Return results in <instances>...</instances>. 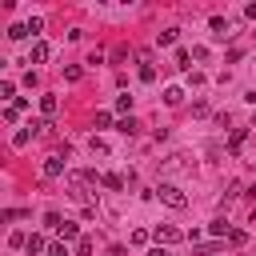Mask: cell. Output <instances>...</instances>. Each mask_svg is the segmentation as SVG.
<instances>
[{
	"mask_svg": "<svg viewBox=\"0 0 256 256\" xmlns=\"http://www.w3.org/2000/svg\"><path fill=\"white\" fill-rule=\"evenodd\" d=\"M96 184H100L96 172H68V196L76 204H84V208H96V196H92Z\"/></svg>",
	"mask_w": 256,
	"mask_h": 256,
	"instance_id": "obj_1",
	"label": "cell"
},
{
	"mask_svg": "<svg viewBox=\"0 0 256 256\" xmlns=\"http://www.w3.org/2000/svg\"><path fill=\"white\" fill-rule=\"evenodd\" d=\"M156 196H160L168 208H188V196H184L176 184H160V188H156Z\"/></svg>",
	"mask_w": 256,
	"mask_h": 256,
	"instance_id": "obj_2",
	"label": "cell"
},
{
	"mask_svg": "<svg viewBox=\"0 0 256 256\" xmlns=\"http://www.w3.org/2000/svg\"><path fill=\"white\" fill-rule=\"evenodd\" d=\"M152 240H156V244H180V240H184V232H180V228H172V224H160V228L152 232Z\"/></svg>",
	"mask_w": 256,
	"mask_h": 256,
	"instance_id": "obj_3",
	"label": "cell"
},
{
	"mask_svg": "<svg viewBox=\"0 0 256 256\" xmlns=\"http://www.w3.org/2000/svg\"><path fill=\"white\" fill-rule=\"evenodd\" d=\"M212 36H216V40H228V36H232V24H228L224 16H212Z\"/></svg>",
	"mask_w": 256,
	"mask_h": 256,
	"instance_id": "obj_4",
	"label": "cell"
},
{
	"mask_svg": "<svg viewBox=\"0 0 256 256\" xmlns=\"http://www.w3.org/2000/svg\"><path fill=\"white\" fill-rule=\"evenodd\" d=\"M140 80H144V84L156 80V68H152V56H148V52H140Z\"/></svg>",
	"mask_w": 256,
	"mask_h": 256,
	"instance_id": "obj_5",
	"label": "cell"
},
{
	"mask_svg": "<svg viewBox=\"0 0 256 256\" xmlns=\"http://www.w3.org/2000/svg\"><path fill=\"white\" fill-rule=\"evenodd\" d=\"M44 176H48V180L64 176V160H60V156H48V160H44Z\"/></svg>",
	"mask_w": 256,
	"mask_h": 256,
	"instance_id": "obj_6",
	"label": "cell"
},
{
	"mask_svg": "<svg viewBox=\"0 0 256 256\" xmlns=\"http://www.w3.org/2000/svg\"><path fill=\"white\" fill-rule=\"evenodd\" d=\"M48 52H52V48H48L44 40H36V44H32V52H28V60H32V64H44V60H48Z\"/></svg>",
	"mask_w": 256,
	"mask_h": 256,
	"instance_id": "obj_7",
	"label": "cell"
},
{
	"mask_svg": "<svg viewBox=\"0 0 256 256\" xmlns=\"http://www.w3.org/2000/svg\"><path fill=\"white\" fill-rule=\"evenodd\" d=\"M244 140H248V128H232V136H228V152H240Z\"/></svg>",
	"mask_w": 256,
	"mask_h": 256,
	"instance_id": "obj_8",
	"label": "cell"
},
{
	"mask_svg": "<svg viewBox=\"0 0 256 256\" xmlns=\"http://www.w3.org/2000/svg\"><path fill=\"white\" fill-rule=\"evenodd\" d=\"M56 108H60V100H56L52 92H44V96H40V112H44V116H56Z\"/></svg>",
	"mask_w": 256,
	"mask_h": 256,
	"instance_id": "obj_9",
	"label": "cell"
},
{
	"mask_svg": "<svg viewBox=\"0 0 256 256\" xmlns=\"http://www.w3.org/2000/svg\"><path fill=\"white\" fill-rule=\"evenodd\" d=\"M100 184H104V188H112V192H120V188H124V176H116V172H104V176H100Z\"/></svg>",
	"mask_w": 256,
	"mask_h": 256,
	"instance_id": "obj_10",
	"label": "cell"
},
{
	"mask_svg": "<svg viewBox=\"0 0 256 256\" xmlns=\"http://www.w3.org/2000/svg\"><path fill=\"white\" fill-rule=\"evenodd\" d=\"M60 240H80V228H76V220H64V224H60Z\"/></svg>",
	"mask_w": 256,
	"mask_h": 256,
	"instance_id": "obj_11",
	"label": "cell"
},
{
	"mask_svg": "<svg viewBox=\"0 0 256 256\" xmlns=\"http://www.w3.org/2000/svg\"><path fill=\"white\" fill-rule=\"evenodd\" d=\"M24 248H28V252H32V256H36V252H48V244H44V236H40V232H32V236H28V244H24Z\"/></svg>",
	"mask_w": 256,
	"mask_h": 256,
	"instance_id": "obj_12",
	"label": "cell"
},
{
	"mask_svg": "<svg viewBox=\"0 0 256 256\" xmlns=\"http://www.w3.org/2000/svg\"><path fill=\"white\" fill-rule=\"evenodd\" d=\"M180 100H184V88H176V84H172V88H164V104H172V108H176Z\"/></svg>",
	"mask_w": 256,
	"mask_h": 256,
	"instance_id": "obj_13",
	"label": "cell"
},
{
	"mask_svg": "<svg viewBox=\"0 0 256 256\" xmlns=\"http://www.w3.org/2000/svg\"><path fill=\"white\" fill-rule=\"evenodd\" d=\"M208 232H212V236H232L228 220H212V224H208Z\"/></svg>",
	"mask_w": 256,
	"mask_h": 256,
	"instance_id": "obj_14",
	"label": "cell"
},
{
	"mask_svg": "<svg viewBox=\"0 0 256 256\" xmlns=\"http://www.w3.org/2000/svg\"><path fill=\"white\" fill-rule=\"evenodd\" d=\"M80 76H84V68H80V64H68V68H64V80H68V84H76Z\"/></svg>",
	"mask_w": 256,
	"mask_h": 256,
	"instance_id": "obj_15",
	"label": "cell"
},
{
	"mask_svg": "<svg viewBox=\"0 0 256 256\" xmlns=\"http://www.w3.org/2000/svg\"><path fill=\"white\" fill-rule=\"evenodd\" d=\"M44 224H48L52 232H60V224H64V216H60V212H44Z\"/></svg>",
	"mask_w": 256,
	"mask_h": 256,
	"instance_id": "obj_16",
	"label": "cell"
},
{
	"mask_svg": "<svg viewBox=\"0 0 256 256\" xmlns=\"http://www.w3.org/2000/svg\"><path fill=\"white\" fill-rule=\"evenodd\" d=\"M24 36H28V24H12L8 28V40H24Z\"/></svg>",
	"mask_w": 256,
	"mask_h": 256,
	"instance_id": "obj_17",
	"label": "cell"
},
{
	"mask_svg": "<svg viewBox=\"0 0 256 256\" xmlns=\"http://www.w3.org/2000/svg\"><path fill=\"white\" fill-rule=\"evenodd\" d=\"M32 136H36V132H28V128H20V132H16V136H12V144H16V148H24V144H28V140H32Z\"/></svg>",
	"mask_w": 256,
	"mask_h": 256,
	"instance_id": "obj_18",
	"label": "cell"
},
{
	"mask_svg": "<svg viewBox=\"0 0 256 256\" xmlns=\"http://www.w3.org/2000/svg\"><path fill=\"white\" fill-rule=\"evenodd\" d=\"M76 256H92V240H88V236L76 240Z\"/></svg>",
	"mask_w": 256,
	"mask_h": 256,
	"instance_id": "obj_19",
	"label": "cell"
},
{
	"mask_svg": "<svg viewBox=\"0 0 256 256\" xmlns=\"http://www.w3.org/2000/svg\"><path fill=\"white\" fill-rule=\"evenodd\" d=\"M136 128H140V124H136V120H132V116H124V120H120V132H124V136H132V132H136Z\"/></svg>",
	"mask_w": 256,
	"mask_h": 256,
	"instance_id": "obj_20",
	"label": "cell"
},
{
	"mask_svg": "<svg viewBox=\"0 0 256 256\" xmlns=\"http://www.w3.org/2000/svg\"><path fill=\"white\" fill-rule=\"evenodd\" d=\"M160 44H164V48L176 44V28H164V32H160Z\"/></svg>",
	"mask_w": 256,
	"mask_h": 256,
	"instance_id": "obj_21",
	"label": "cell"
},
{
	"mask_svg": "<svg viewBox=\"0 0 256 256\" xmlns=\"http://www.w3.org/2000/svg\"><path fill=\"white\" fill-rule=\"evenodd\" d=\"M132 108V96H116V112H128Z\"/></svg>",
	"mask_w": 256,
	"mask_h": 256,
	"instance_id": "obj_22",
	"label": "cell"
},
{
	"mask_svg": "<svg viewBox=\"0 0 256 256\" xmlns=\"http://www.w3.org/2000/svg\"><path fill=\"white\" fill-rule=\"evenodd\" d=\"M112 124V112H96V128H108Z\"/></svg>",
	"mask_w": 256,
	"mask_h": 256,
	"instance_id": "obj_23",
	"label": "cell"
},
{
	"mask_svg": "<svg viewBox=\"0 0 256 256\" xmlns=\"http://www.w3.org/2000/svg\"><path fill=\"white\" fill-rule=\"evenodd\" d=\"M228 240H232V244H236V248H240V244H244V240H248V232H240V228H232V236H228Z\"/></svg>",
	"mask_w": 256,
	"mask_h": 256,
	"instance_id": "obj_24",
	"label": "cell"
},
{
	"mask_svg": "<svg viewBox=\"0 0 256 256\" xmlns=\"http://www.w3.org/2000/svg\"><path fill=\"white\" fill-rule=\"evenodd\" d=\"M48 256H68V248L64 244H48Z\"/></svg>",
	"mask_w": 256,
	"mask_h": 256,
	"instance_id": "obj_25",
	"label": "cell"
},
{
	"mask_svg": "<svg viewBox=\"0 0 256 256\" xmlns=\"http://www.w3.org/2000/svg\"><path fill=\"white\" fill-rule=\"evenodd\" d=\"M244 16H248V20H256V4H248V8H244Z\"/></svg>",
	"mask_w": 256,
	"mask_h": 256,
	"instance_id": "obj_26",
	"label": "cell"
},
{
	"mask_svg": "<svg viewBox=\"0 0 256 256\" xmlns=\"http://www.w3.org/2000/svg\"><path fill=\"white\" fill-rule=\"evenodd\" d=\"M108 256H124V248H120V244H112V248H108Z\"/></svg>",
	"mask_w": 256,
	"mask_h": 256,
	"instance_id": "obj_27",
	"label": "cell"
},
{
	"mask_svg": "<svg viewBox=\"0 0 256 256\" xmlns=\"http://www.w3.org/2000/svg\"><path fill=\"white\" fill-rule=\"evenodd\" d=\"M148 256H168V252H164V248H152V252H148Z\"/></svg>",
	"mask_w": 256,
	"mask_h": 256,
	"instance_id": "obj_28",
	"label": "cell"
}]
</instances>
